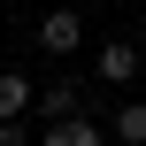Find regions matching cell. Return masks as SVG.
<instances>
[{
  "instance_id": "obj_1",
  "label": "cell",
  "mask_w": 146,
  "mask_h": 146,
  "mask_svg": "<svg viewBox=\"0 0 146 146\" xmlns=\"http://www.w3.org/2000/svg\"><path fill=\"white\" fill-rule=\"evenodd\" d=\"M38 46H46L54 62L85 54V15H77V8H46V15H38Z\"/></svg>"
},
{
  "instance_id": "obj_2",
  "label": "cell",
  "mask_w": 146,
  "mask_h": 146,
  "mask_svg": "<svg viewBox=\"0 0 146 146\" xmlns=\"http://www.w3.org/2000/svg\"><path fill=\"white\" fill-rule=\"evenodd\" d=\"M92 69H100L108 85H131V77L146 69V38H108V46L92 54Z\"/></svg>"
},
{
  "instance_id": "obj_3",
  "label": "cell",
  "mask_w": 146,
  "mask_h": 146,
  "mask_svg": "<svg viewBox=\"0 0 146 146\" xmlns=\"http://www.w3.org/2000/svg\"><path fill=\"white\" fill-rule=\"evenodd\" d=\"M38 92H46V85H31L23 69H0V123H23V115H38Z\"/></svg>"
},
{
  "instance_id": "obj_4",
  "label": "cell",
  "mask_w": 146,
  "mask_h": 146,
  "mask_svg": "<svg viewBox=\"0 0 146 146\" xmlns=\"http://www.w3.org/2000/svg\"><path fill=\"white\" fill-rule=\"evenodd\" d=\"M115 131H100L92 115H62V123H46V146H108Z\"/></svg>"
},
{
  "instance_id": "obj_5",
  "label": "cell",
  "mask_w": 146,
  "mask_h": 146,
  "mask_svg": "<svg viewBox=\"0 0 146 146\" xmlns=\"http://www.w3.org/2000/svg\"><path fill=\"white\" fill-rule=\"evenodd\" d=\"M38 115H46V123H62V115H85V92H77V85H46V92H38Z\"/></svg>"
},
{
  "instance_id": "obj_6",
  "label": "cell",
  "mask_w": 146,
  "mask_h": 146,
  "mask_svg": "<svg viewBox=\"0 0 146 146\" xmlns=\"http://www.w3.org/2000/svg\"><path fill=\"white\" fill-rule=\"evenodd\" d=\"M123 146H146V100H131V108H115V123H108Z\"/></svg>"
},
{
  "instance_id": "obj_7",
  "label": "cell",
  "mask_w": 146,
  "mask_h": 146,
  "mask_svg": "<svg viewBox=\"0 0 146 146\" xmlns=\"http://www.w3.org/2000/svg\"><path fill=\"white\" fill-rule=\"evenodd\" d=\"M0 146H31V139H23V123H0Z\"/></svg>"
}]
</instances>
